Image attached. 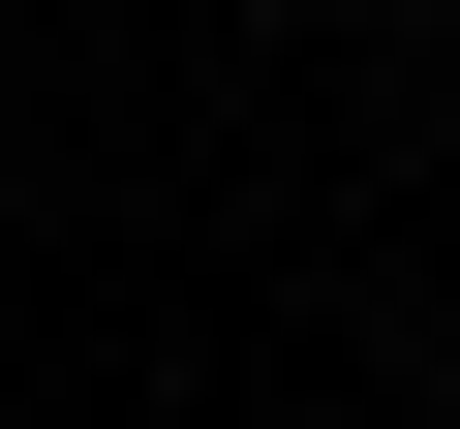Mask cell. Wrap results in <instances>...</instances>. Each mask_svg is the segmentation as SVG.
I'll return each instance as SVG.
<instances>
[{
  "instance_id": "1",
  "label": "cell",
  "mask_w": 460,
  "mask_h": 429,
  "mask_svg": "<svg viewBox=\"0 0 460 429\" xmlns=\"http://www.w3.org/2000/svg\"><path fill=\"white\" fill-rule=\"evenodd\" d=\"M429 429H460V368H429Z\"/></svg>"
}]
</instances>
